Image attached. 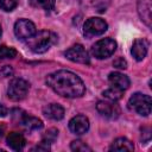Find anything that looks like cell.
Here are the masks:
<instances>
[{
	"instance_id": "1",
	"label": "cell",
	"mask_w": 152,
	"mask_h": 152,
	"mask_svg": "<svg viewBox=\"0 0 152 152\" xmlns=\"http://www.w3.org/2000/svg\"><path fill=\"white\" fill-rule=\"evenodd\" d=\"M46 84L55 93L68 99L81 97L86 91L83 81L69 70H58L48 75Z\"/></svg>"
},
{
	"instance_id": "14",
	"label": "cell",
	"mask_w": 152,
	"mask_h": 152,
	"mask_svg": "<svg viewBox=\"0 0 152 152\" xmlns=\"http://www.w3.org/2000/svg\"><path fill=\"white\" fill-rule=\"evenodd\" d=\"M43 113L51 120H62L64 118V108L58 103H50L43 108Z\"/></svg>"
},
{
	"instance_id": "27",
	"label": "cell",
	"mask_w": 152,
	"mask_h": 152,
	"mask_svg": "<svg viewBox=\"0 0 152 152\" xmlns=\"http://www.w3.org/2000/svg\"><path fill=\"white\" fill-rule=\"evenodd\" d=\"M1 33H2V31H1V26H0V37H1Z\"/></svg>"
},
{
	"instance_id": "12",
	"label": "cell",
	"mask_w": 152,
	"mask_h": 152,
	"mask_svg": "<svg viewBox=\"0 0 152 152\" xmlns=\"http://www.w3.org/2000/svg\"><path fill=\"white\" fill-rule=\"evenodd\" d=\"M108 82L109 84L113 87V88H116V89H120V90H126L128 87H129V78L121 74V72H110L109 76H108Z\"/></svg>"
},
{
	"instance_id": "7",
	"label": "cell",
	"mask_w": 152,
	"mask_h": 152,
	"mask_svg": "<svg viewBox=\"0 0 152 152\" xmlns=\"http://www.w3.org/2000/svg\"><path fill=\"white\" fill-rule=\"evenodd\" d=\"M36 32V25L28 19H19L14 24V34L19 40H27Z\"/></svg>"
},
{
	"instance_id": "9",
	"label": "cell",
	"mask_w": 152,
	"mask_h": 152,
	"mask_svg": "<svg viewBox=\"0 0 152 152\" xmlns=\"http://www.w3.org/2000/svg\"><path fill=\"white\" fill-rule=\"evenodd\" d=\"M64 56L75 63H81V64H89L90 58H89V53L87 52V50L83 48V45L81 44H75L71 48H69L65 52Z\"/></svg>"
},
{
	"instance_id": "16",
	"label": "cell",
	"mask_w": 152,
	"mask_h": 152,
	"mask_svg": "<svg viewBox=\"0 0 152 152\" xmlns=\"http://www.w3.org/2000/svg\"><path fill=\"white\" fill-rule=\"evenodd\" d=\"M138 13L147 26H151V1L150 0H139L138 2Z\"/></svg>"
},
{
	"instance_id": "22",
	"label": "cell",
	"mask_w": 152,
	"mask_h": 152,
	"mask_svg": "<svg viewBox=\"0 0 152 152\" xmlns=\"http://www.w3.org/2000/svg\"><path fill=\"white\" fill-rule=\"evenodd\" d=\"M57 135H58V131L55 129V128H50V129H48V131L44 133L42 141H45V142H48V144H51V142H53V141L56 140Z\"/></svg>"
},
{
	"instance_id": "5",
	"label": "cell",
	"mask_w": 152,
	"mask_h": 152,
	"mask_svg": "<svg viewBox=\"0 0 152 152\" xmlns=\"http://www.w3.org/2000/svg\"><path fill=\"white\" fill-rule=\"evenodd\" d=\"M30 86L28 83L23 78H14L10 82L7 95L12 101H21L26 97L28 93Z\"/></svg>"
},
{
	"instance_id": "10",
	"label": "cell",
	"mask_w": 152,
	"mask_h": 152,
	"mask_svg": "<svg viewBox=\"0 0 152 152\" xmlns=\"http://www.w3.org/2000/svg\"><path fill=\"white\" fill-rule=\"evenodd\" d=\"M96 109L102 116L107 119H116L120 114V107L115 103V101L110 100L99 101L96 104Z\"/></svg>"
},
{
	"instance_id": "11",
	"label": "cell",
	"mask_w": 152,
	"mask_h": 152,
	"mask_svg": "<svg viewBox=\"0 0 152 152\" xmlns=\"http://www.w3.org/2000/svg\"><path fill=\"white\" fill-rule=\"evenodd\" d=\"M69 129L77 135L84 134L89 129V120L84 115H76L69 121Z\"/></svg>"
},
{
	"instance_id": "24",
	"label": "cell",
	"mask_w": 152,
	"mask_h": 152,
	"mask_svg": "<svg viewBox=\"0 0 152 152\" xmlns=\"http://www.w3.org/2000/svg\"><path fill=\"white\" fill-rule=\"evenodd\" d=\"M113 65H114L115 68H118V69H126V68H127V62H126V59H124L122 57H119V58L114 59Z\"/></svg>"
},
{
	"instance_id": "25",
	"label": "cell",
	"mask_w": 152,
	"mask_h": 152,
	"mask_svg": "<svg viewBox=\"0 0 152 152\" xmlns=\"http://www.w3.org/2000/svg\"><path fill=\"white\" fill-rule=\"evenodd\" d=\"M50 150V144L45 142V141H42L39 145H37L36 147L32 148V151H49Z\"/></svg>"
},
{
	"instance_id": "17",
	"label": "cell",
	"mask_w": 152,
	"mask_h": 152,
	"mask_svg": "<svg viewBox=\"0 0 152 152\" xmlns=\"http://www.w3.org/2000/svg\"><path fill=\"white\" fill-rule=\"evenodd\" d=\"M110 151H133L134 146L133 142L129 141L127 138H118L113 141V144L110 145Z\"/></svg>"
},
{
	"instance_id": "23",
	"label": "cell",
	"mask_w": 152,
	"mask_h": 152,
	"mask_svg": "<svg viewBox=\"0 0 152 152\" xmlns=\"http://www.w3.org/2000/svg\"><path fill=\"white\" fill-rule=\"evenodd\" d=\"M37 2L39 4V6H42L45 11H51L55 7V0H37Z\"/></svg>"
},
{
	"instance_id": "8",
	"label": "cell",
	"mask_w": 152,
	"mask_h": 152,
	"mask_svg": "<svg viewBox=\"0 0 152 152\" xmlns=\"http://www.w3.org/2000/svg\"><path fill=\"white\" fill-rule=\"evenodd\" d=\"M20 109H14L13 110V116L17 118L14 119V121L17 124H20L21 126H24L26 129H40L43 127V122L40 119L38 118H34V116H31L28 114H26L25 112L21 110V114H19Z\"/></svg>"
},
{
	"instance_id": "13",
	"label": "cell",
	"mask_w": 152,
	"mask_h": 152,
	"mask_svg": "<svg viewBox=\"0 0 152 152\" xmlns=\"http://www.w3.org/2000/svg\"><path fill=\"white\" fill-rule=\"evenodd\" d=\"M147 49H148V42L144 38H138L134 40L131 52L137 61H142L147 55Z\"/></svg>"
},
{
	"instance_id": "20",
	"label": "cell",
	"mask_w": 152,
	"mask_h": 152,
	"mask_svg": "<svg viewBox=\"0 0 152 152\" xmlns=\"http://www.w3.org/2000/svg\"><path fill=\"white\" fill-rule=\"evenodd\" d=\"M70 147H71V150H72V151H77V152L91 151V148H90L88 145H86L83 141H81V140H74V141L71 142Z\"/></svg>"
},
{
	"instance_id": "15",
	"label": "cell",
	"mask_w": 152,
	"mask_h": 152,
	"mask_svg": "<svg viewBox=\"0 0 152 152\" xmlns=\"http://www.w3.org/2000/svg\"><path fill=\"white\" fill-rule=\"evenodd\" d=\"M6 141H7V145L14 150V151H20L24 148L25 144H26V140H25V137L19 133V132H11L7 138H6Z\"/></svg>"
},
{
	"instance_id": "4",
	"label": "cell",
	"mask_w": 152,
	"mask_h": 152,
	"mask_svg": "<svg viewBox=\"0 0 152 152\" xmlns=\"http://www.w3.org/2000/svg\"><path fill=\"white\" fill-rule=\"evenodd\" d=\"M116 50V43L112 38H103L96 42L91 46V55L97 59H104L110 57Z\"/></svg>"
},
{
	"instance_id": "18",
	"label": "cell",
	"mask_w": 152,
	"mask_h": 152,
	"mask_svg": "<svg viewBox=\"0 0 152 152\" xmlns=\"http://www.w3.org/2000/svg\"><path fill=\"white\" fill-rule=\"evenodd\" d=\"M122 90H120V89H116V88H109V89H107V90H104L103 91V96L107 99V100H110V101H118V100H120L121 97H122Z\"/></svg>"
},
{
	"instance_id": "21",
	"label": "cell",
	"mask_w": 152,
	"mask_h": 152,
	"mask_svg": "<svg viewBox=\"0 0 152 152\" xmlns=\"http://www.w3.org/2000/svg\"><path fill=\"white\" fill-rule=\"evenodd\" d=\"M18 5V0H0V8L5 12L13 11Z\"/></svg>"
},
{
	"instance_id": "6",
	"label": "cell",
	"mask_w": 152,
	"mask_h": 152,
	"mask_svg": "<svg viewBox=\"0 0 152 152\" xmlns=\"http://www.w3.org/2000/svg\"><path fill=\"white\" fill-rule=\"evenodd\" d=\"M108 28V24L101 18H89L83 25V34L87 38H93L104 33Z\"/></svg>"
},
{
	"instance_id": "2",
	"label": "cell",
	"mask_w": 152,
	"mask_h": 152,
	"mask_svg": "<svg viewBox=\"0 0 152 152\" xmlns=\"http://www.w3.org/2000/svg\"><path fill=\"white\" fill-rule=\"evenodd\" d=\"M57 42V36L51 31H39L36 32L31 38L26 40L28 49L34 53H43L48 51Z\"/></svg>"
},
{
	"instance_id": "26",
	"label": "cell",
	"mask_w": 152,
	"mask_h": 152,
	"mask_svg": "<svg viewBox=\"0 0 152 152\" xmlns=\"http://www.w3.org/2000/svg\"><path fill=\"white\" fill-rule=\"evenodd\" d=\"M7 113H8L7 108H6L4 104H1V103H0V116H6V115H7Z\"/></svg>"
},
{
	"instance_id": "19",
	"label": "cell",
	"mask_w": 152,
	"mask_h": 152,
	"mask_svg": "<svg viewBox=\"0 0 152 152\" xmlns=\"http://www.w3.org/2000/svg\"><path fill=\"white\" fill-rule=\"evenodd\" d=\"M17 56V50L10 46H0V59H6V58H14Z\"/></svg>"
},
{
	"instance_id": "3",
	"label": "cell",
	"mask_w": 152,
	"mask_h": 152,
	"mask_svg": "<svg viewBox=\"0 0 152 152\" xmlns=\"http://www.w3.org/2000/svg\"><path fill=\"white\" fill-rule=\"evenodd\" d=\"M151 104H152L151 96L141 93L133 94L128 100V108L135 112L137 114L144 115V116H147L151 114Z\"/></svg>"
}]
</instances>
